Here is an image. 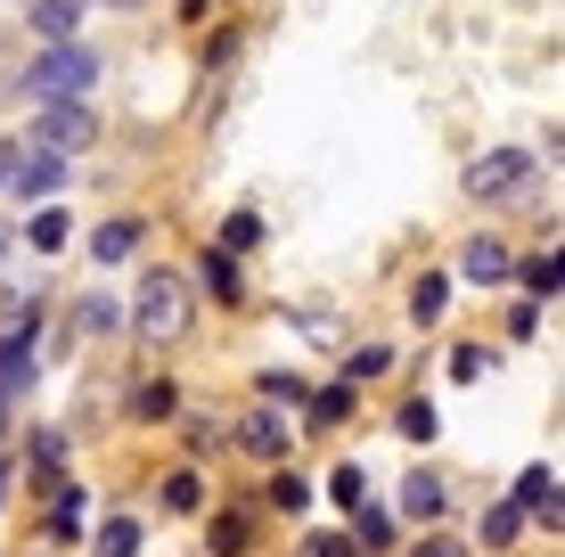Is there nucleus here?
<instances>
[{
    "mask_svg": "<svg viewBox=\"0 0 565 557\" xmlns=\"http://www.w3.org/2000/svg\"><path fill=\"white\" fill-rule=\"evenodd\" d=\"M131 246H140V222H107L99 238H90V255H99V263H124Z\"/></svg>",
    "mask_w": 565,
    "mask_h": 557,
    "instance_id": "9d476101",
    "label": "nucleus"
},
{
    "mask_svg": "<svg viewBox=\"0 0 565 557\" xmlns=\"http://www.w3.org/2000/svg\"><path fill=\"white\" fill-rule=\"evenodd\" d=\"M246 451H255V459H279V451H287V418H279V410H255V418H246Z\"/></svg>",
    "mask_w": 565,
    "mask_h": 557,
    "instance_id": "6e6552de",
    "label": "nucleus"
},
{
    "mask_svg": "<svg viewBox=\"0 0 565 557\" xmlns=\"http://www.w3.org/2000/svg\"><path fill=\"white\" fill-rule=\"evenodd\" d=\"M246 549V525L238 516H222V525H213V557H238Z\"/></svg>",
    "mask_w": 565,
    "mask_h": 557,
    "instance_id": "412c9836",
    "label": "nucleus"
},
{
    "mask_svg": "<svg viewBox=\"0 0 565 557\" xmlns=\"http://www.w3.org/2000/svg\"><path fill=\"white\" fill-rule=\"evenodd\" d=\"M0 246H9V229H0Z\"/></svg>",
    "mask_w": 565,
    "mask_h": 557,
    "instance_id": "cd10ccee",
    "label": "nucleus"
},
{
    "mask_svg": "<svg viewBox=\"0 0 565 557\" xmlns=\"http://www.w3.org/2000/svg\"><path fill=\"white\" fill-rule=\"evenodd\" d=\"M328 492H337V508H361L369 475H361V468H337V475H328Z\"/></svg>",
    "mask_w": 565,
    "mask_h": 557,
    "instance_id": "f3484780",
    "label": "nucleus"
},
{
    "mask_svg": "<svg viewBox=\"0 0 565 557\" xmlns=\"http://www.w3.org/2000/svg\"><path fill=\"white\" fill-rule=\"evenodd\" d=\"M516 533H524V508L509 501V508H492V516H483V542H516Z\"/></svg>",
    "mask_w": 565,
    "mask_h": 557,
    "instance_id": "2eb2a0df",
    "label": "nucleus"
},
{
    "mask_svg": "<svg viewBox=\"0 0 565 557\" xmlns=\"http://www.w3.org/2000/svg\"><path fill=\"white\" fill-rule=\"evenodd\" d=\"M524 287H533V296H557V246L541 263H524Z\"/></svg>",
    "mask_w": 565,
    "mask_h": 557,
    "instance_id": "6ab92c4d",
    "label": "nucleus"
},
{
    "mask_svg": "<svg viewBox=\"0 0 565 557\" xmlns=\"http://www.w3.org/2000/svg\"><path fill=\"white\" fill-rule=\"evenodd\" d=\"M33 25H42L50 42H66L74 33V0H33Z\"/></svg>",
    "mask_w": 565,
    "mask_h": 557,
    "instance_id": "9b49d317",
    "label": "nucleus"
},
{
    "mask_svg": "<svg viewBox=\"0 0 565 557\" xmlns=\"http://www.w3.org/2000/svg\"><path fill=\"white\" fill-rule=\"evenodd\" d=\"M140 549V525H131V516H115V525L99 533V557H131Z\"/></svg>",
    "mask_w": 565,
    "mask_h": 557,
    "instance_id": "4468645a",
    "label": "nucleus"
},
{
    "mask_svg": "<svg viewBox=\"0 0 565 557\" xmlns=\"http://www.w3.org/2000/svg\"><path fill=\"white\" fill-rule=\"evenodd\" d=\"M205 287H213V296H222V303H238V263H230L222 246H213V255H205Z\"/></svg>",
    "mask_w": 565,
    "mask_h": 557,
    "instance_id": "f8f14e48",
    "label": "nucleus"
},
{
    "mask_svg": "<svg viewBox=\"0 0 565 557\" xmlns=\"http://www.w3.org/2000/svg\"><path fill=\"white\" fill-rule=\"evenodd\" d=\"M418 557H467L459 542H418Z\"/></svg>",
    "mask_w": 565,
    "mask_h": 557,
    "instance_id": "393cba45",
    "label": "nucleus"
},
{
    "mask_svg": "<svg viewBox=\"0 0 565 557\" xmlns=\"http://www.w3.org/2000/svg\"><path fill=\"white\" fill-rule=\"evenodd\" d=\"M9 157H17V148H0V181H9Z\"/></svg>",
    "mask_w": 565,
    "mask_h": 557,
    "instance_id": "a878e982",
    "label": "nucleus"
},
{
    "mask_svg": "<svg viewBox=\"0 0 565 557\" xmlns=\"http://www.w3.org/2000/svg\"><path fill=\"white\" fill-rule=\"evenodd\" d=\"M90 83H99V57H90L83 42H50L42 57L25 66V99H90Z\"/></svg>",
    "mask_w": 565,
    "mask_h": 557,
    "instance_id": "f257e3e1",
    "label": "nucleus"
},
{
    "mask_svg": "<svg viewBox=\"0 0 565 557\" xmlns=\"http://www.w3.org/2000/svg\"><path fill=\"white\" fill-rule=\"evenodd\" d=\"M74 329H83V336H107V329H115V303H99V296H90L83 312H74Z\"/></svg>",
    "mask_w": 565,
    "mask_h": 557,
    "instance_id": "aec40b11",
    "label": "nucleus"
},
{
    "mask_svg": "<svg viewBox=\"0 0 565 557\" xmlns=\"http://www.w3.org/2000/svg\"><path fill=\"white\" fill-rule=\"evenodd\" d=\"M443 296H451L443 279H418V287H411V312H418V320H443Z\"/></svg>",
    "mask_w": 565,
    "mask_h": 557,
    "instance_id": "dca6fc26",
    "label": "nucleus"
},
{
    "mask_svg": "<svg viewBox=\"0 0 565 557\" xmlns=\"http://www.w3.org/2000/svg\"><path fill=\"white\" fill-rule=\"evenodd\" d=\"M0 435H9V394H0Z\"/></svg>",
    "mask_w": 565,
    "mask_h": 557,
    "instance_id": "bb28decb",
    "label": "nucleus"
},
{
    "mask_svg": "<svg viewBox=\"0 0 565 557\" xmlns=\"http://www.w3.org/2000/svg\"><path fill=\"white\" fill-rule=\"evenodd\" d=\"M90 99H50L42 124H33V148H50V157H74V148H90Z\"/></svg>",
    "mask_w": 565,
    "mask_h": 557,
    "instance_id": "7ed1b4c3",
    "label": "nucleus"
},
{
    "mask_svg": "<svg viewBox=\"0 0 565 557\" xmlns=\"http://www.w3.org/2000/svg\"><path fill=\"white\" fill-rule=\"evenodd\" d=\"M66 214H33V246H42V255H57V246H66Z\"/></svg>",
    "mask_w": 565,
    "mask_h": 557,
    "instance_id": "a211bd4d",
    "label": "nucleus"
},
{
    "mask_svg": "<svg viewBox=\"0 0 565 557\" xmlns=\"http://www.w3.org/2000/svg\"><path fill=\"white\" fill-rule=\"evenodd\" d=\"M459 271H467V279H476V287H492V279H509V246H500V238H476V246H467V255H459Z\"/></svg>",
    "mask_w": 565,
    "mask_h": 557,
    "instance_id": "0eeeda50",
    "label": "nucleus"
},
{
    "mask_svg": "<svg viewBox=\"0 0 565 557\" xmlns=\"http://www.w3.org/2000/svg\"><path fill=\"white\" fill-rule=\"evenodd\" d=\"M524 172H533V164H524V157H516V148H500V157H483V164H467V189H476V197H509V189L524 181Z\"/></svg>",
    "mask_w": 565,
    "mask_h": 557,
    "instance_id": "39448f33",
    "label": "nucleus"
},
{
    "mask_svg": "<svg viewBox=\"0 0 565 557\" xmlns=\"http://www.w3.org/2000/svg\"><path fill=\"white\" fill-rule=\"evenodd\" d=\"M172 410V386H140V418H164Z\"/></svg>",
    "mask_w": 565,
    "mask_h": 557,
    "instance_id": "b1692460",
    "label": "nucleus"
},
{
    "mask_svg": "<svg viewBox=\"0 0 565 557\" xmlns=\"http://www.w3.org/2000/svg\"><path fill=\"white\" fill-rule=\"evenodd\" d=\"M411 443H435V401H402V418H394Z\"/></svg>",
    "mask_w": 565,
    "mask_h": 557,
    "instance_id": "ddd939ff",
    "label": "nucleus"
},
{
    "mask_svg": "<svg viewBox=\"0 0 565 557\" xmlns=\"http://www.w3.org/2000/svg\"><path fill=\"white\" fill-rule=\"evenodd\" d=\"M353 549H361V542H344V533H311L303 557H353Z\"/></svg>",
    "mask_w": 565,
    "mask_h": 557,
    "instance_id": "5701e85b",
    "label": "nucleus"
},
{
    "mask_svg": "<svg viewBox=\"0 0 565 557\" xmlns=\"http://www.w3.org/2000/svg\"><path fill=\"white\" fill-rule=\"evenodd\" d=\"M57 181H66V157H50V148H25V157H9V189H17V197H50Z\"/></svg>",
    "mask_w": 565,
    "mask_h": 557,
    "instance_id": "20e7f679",
    "label": "nucleus"
},
{
    "mask_svg": "<svg viewBox=\"0 0 565 557\" xmlns=\"http://www.w3.org/2000/svg\"><path fill=\"white\" fill-rule=\"evenodd\" d=\"M402 516H443V475H411L402 484Z\"/></svg>",
    "mask_w": 565,
    "mask_h": 557,
    "instance_id": "1a4fd4ad",
    "label": "nucleus"
},
{
    "mask_svg": "<svg viewBox=\"0 0 565 557\" xmlns=\"http://www.w3.org/2000/svg\"><path fill=\"white\" fill-rule=\"evenodd\" d=\"M516 508L524 516H550V533H557V468H524L516 475Z\"/></svg>",
    "mask_w": 565,
    "mask_h": 557,
    "instance_id": "423d86ee",
    "label": "nucleus"
},
{
    "mask_svg": "<svg viewBox=\"0 0 565 557\" xmlns=\"http://www.w3.org/2000/svg\"><path fill=\"white\" fill-rule=\"evenodd\" d=\"M344 410H353V386H328L320 401H311V418H344Z\"/></svg>",
    "mask_w": 565,
    "mask_h": 557,
    "instance_id": "4be33fe9",
    "label": "nucleus"
},
{
    "mask_svg": "<svg viewBox=\"0 0 565 557\" xmlns=\"http://www.w3.org/2000/svg\"><path fill=\"white\" fill-rule=\"evenodd\" d=\"M131 329H140L148 344H172L189 329V287L172 279V271H148L140 279V303H131Z\"/></svg>",
    "mask_w": 565,
    "mask_h": 557,
    "instance_id": "f03ea898",
    "label": "nucleus"
}]
</instances>
